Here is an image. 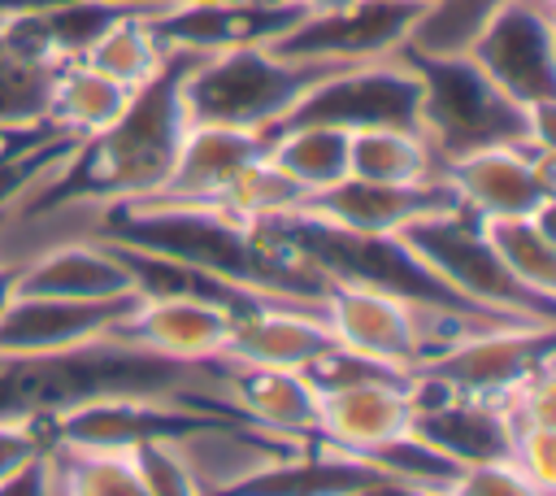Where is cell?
Wrapping results in <instances>:
<instances>
[{
	"label": "cell",
	"mask_w": 556,
	"mask_h": 496,
	"mask_svg": "<svg viewBox=\"0 0 556 496\" xmlns=\"http://www.w3.org/2000/svg\"><path fill=\"white\" fill-rule=\"evenodd\" d=\"M552 348H556V322H508L478 331L456 348L421 361L417 374H430L456 396L504 405L534 379L552 374Z\"/></svg>",
	"instance_id": "ba28073f"
},
{
	"label": "cell",
	"mask_w": 556,
	"mask_h": 496,
	"mask_svg": "<svg viewBox=\"0 0 556 496\" xmlns=\"http://www.w3.org/2000/svg\"><path fill=\"white\" fill-rule=\"evenodd\" d=\"M465 57L521 109L556 104V0H500Z\"/></svg>",
	"instance_id": "52a82bcc"
},
{
	"label": "cell",
	"mask_w": 556,
	"mask_h": 496,
	"mask_svg": "<svg viewBox=\"0 0 556 496\" xmlns=\"http://www.w3.org/2000/svg\"><path fill=\"white\" fill-rule=\"evenodd\" d=\"M113 396L178 400L239 418L226 396V357L178 361L117 335L56 352L0 357V418H56L65 409Z\"/></svg>",
	"instance_id": "6da1fadb"
},
{
	"label": "cell",
	"mask_w": 556,
	"mask_h": 496,
	"mask_svg": "<svg viewBox=\"0 0 556 496\" xmlns=\"http://www.w3.org/2000/svg\"><path fill=\"white\" fill-rule=\"evenodd\" d=\"M139 296L113 300H61V296H13L0 309V357H30L104 339Z\"/></svg>",
	"instance_id": "2e32d148"
},
{
	"label": "cell",
	"mask_w": 556,
	"mask_h": 496,
	"mask_svg": "<svg viewBox=\"0 0 556 496\" xmlns=\"http://www.w3.org/2000/svg\"><path fill=\"white\" fill-rule=\"evenodd\" d=\"M400 239L434 278H443L469 305L513 313V318H530V322H556V300H543V296L526 292L500 265L495 248L486 244L482 218H473L465 204L417 218L413 226L400 231Z\"/></svg>",
	"instance_id": "5b68a950"
},
{
	"label": "cell",
	"mask_w": 556,
	"mask_h": 496,
	"mask_svg": "<svg viewBox=\"0 0 556 496\" xmlns=\"http://www.w3.org/2000/svg\"><path fill=\"white\" fill-rule=\"evenodd\" d=\"M43 452H52V444L39 418H0V479L17 474Z\"/></svg>",
	"instance_id": "d6a6232c"
},
{
	"label": "cell",
	"mask_w": 556,
	"mask_h": 496,
	"mask_svg": "<svg viewBox=\"0 0 556 496\" xmlns=\"http://www.w3.org/2000/svg\"><path fill=\"white\" fill-rule=\"evenodd\" d=\"M13 296H61V300H113V296H139L126 265L113 257L104 239L74 235L56 239L43 252L26 257L17 265Z\"/></svg>",
	"instance_id": "d6986e66"
},
{
	"label": "cell",
	"mask_w": 556,
	"mask_h": 496,
	"mask_svg": "<svg viewBox=\"0 0 556 496\" xmlns=\"http://www.w3.org/2000/svg\"><path fill=\"white\" fill-rule=\"evenodd\" d=\"M334 61H295L274 48H230L213 57H195L182 78L187 122L239 126V131H274L308 87L330 78Z\"/></svg>",
	"instance_id": "277c9868"
},
{
	"label": "cell",
	"mask_w": 556,
	"mask_h": 496,
	"mask_svg": "<svg viewBox=\"0 0 556 496\" xmlns=\"http://www.w3.org/2000/svg\"><path fill=\"white\" fill-rule=\"evenodd\" d=\"M0 496H65V492H61L56 457L43 452V457H35L30 466H22L17 474L0 479Z\"/></svg>",
	"instance_id": "836d02e7"
},
{
	"label": "cell",
	"mask_w": 556,
	"mask_h": 496,
	"mask_svg": "<svg viewBox=\"0 0 556 496\" xmlns=\"http://www.w3.org/2000/svg\"><path fill=\"white\" fill-rule=\"evenodd\" d=\"M495 9H500V0H430L404 39V52L460 57Z\"/></svg>",
	"instance_id": "f1b7e54d"
},
{
	"label": "cell",
	"mask_w": 556,
	"mask_h": 496,
	"mask_svg": "<svg viewBox=\"0 0 556 496\" xmlns=\"http://www.w3.org/2000/svg\"><path fill=\"white\" fill-rule=\"evenodd\" d=\"M443 496H552V492L539 487L513 461H482V466L456 470V479L443 487Z\"/></svg>",
	"instance_id": "1f68e13d"
},
{
	"label": "cell",
	"mask_w": 556,
	"mask_h": 496,
	"mask_svg": "<svg viewBox=\"0 0 556 496\" xmlns=\"http://www.w3.org/2000/svg\"><path fill=\"white\" fill-rule=\"evenodd\" d=\"M304 200H308V191H304L300 183H291V178L269 161V152H265V157H256L252 165H243V170L230 178V187H226L213 204L226 209V213L239 218V222H274V218L295 213Z\"/></svg>",
	"instance_id": "83f0119b"
},
{
	"label": "cell",
	"mask_w": 556,
	"mask_h": 496,
	"mask_svg": "<svg viewBox=\"0 0 556 496\" xmlns=\"http://www.w3.org/2000/svg\"><path fill=\"white\" fill-rule=\"evenodd\" d=\"M165 44L152 35V26H148V13L143 9H130V13H122L96 44H91V52L83 57L91 70H100L104 78H113V83H122V87H143L161 65H165Z\"/></svg>",
	"instance_id": "4316f807"
},
{
	"label": "cell",
	"mask_w": 556,
	"mask_h": 496,
	"mask_svg": "<svg viewBox=\"0 0 556 496\" xmlns=\"http://www.w3.org/2000/svg\"><path fill=\"white\" fill-rule=\"evenodd\" d=\"M4 218H9V213H0V222H4Z\"/></svg>",
	"instance_id": "ab89813d"
},
{
	"label": "cell",
	"mask_w": 556,
	"mask_h": 496,
	"mask_svg": "<svg viewBox=\"0 0 556 496\" xmlns=\"http://www.w3.org/2000/svg\"><path fill=\"white\" fill-rule=\"evenodd\" d=\"M213 418V409H195V405H178V400H143V396H113V400H91L78 409H65L56 418H39L43 435L56 448L70 452H130L139 444H156V439H178ZM243 422V418H239Z\"/></svg>",
	"instance_id": "30bf717a"
},
{
	"label": "cell",
	"mask_w": 556,
	"mask_h": 496,
	"mask_svg": "<svg viewBox=\"0 0 556 496\" xmlns=\"http://www.w3.org/2000/svg\"><path fill=\"white\" fill-rule=\"evenodd\" d=\"M339 126V131H365V126H413L421 131V78L404 52L343 65L317 87L300 96V104L278 126ZM274 126V131H278Z\"/></svg>",
	"instance_id": "8992f818"
},
{
	"label": "cell",
	"mask_w": 556,
	"mask_h": 496,
	"mask_svg": "<svg viewBox=\"0 0 556 496\" xmlns=\"http://www.w3.org/2000/svg\"><path fill=\"white\" fill-rule=\"evenodd\" d=\"M300 13H334V9H348L356 0H291Z\"/></svg>",
	"instance_id": "8d00e7d4"
},
{
	"label": "cell",
	"mask_w": 556,
	"mask_h": 496,
	"mask_svg": "<svg viewBox=\"0 0 556 496\" xmlns=\"http://www.w3.org/2000/svg\"><path fill=\"white\" fill-rule=\"evenodd\" d=\"M413 383H361L317 396V439L330 448L361 457L369 448H382L413 426Z\"/></svg>",
	"instance_id": "44dd1931"
},
{
	"label": "cell",
	"mask_w": 556,
	"mask_h": 496,
	"mask_svg": "<svg viewBox=\"0 0 556 496\" xmlns=\"http://www.w3.org/2000/svg\"><path fill=\"white\" fill-rule=\"evenodd\" d=\"M52 135H61V131H52L48 122L0 126V161H4V157H17V152H26V148H35V144H43V139H52Z\"/></svg>",
	"instance_id": "e575fe53"
},
{
	"label": "cell",
	"mask_w": 556,
	"mask_h": 496,
	"mask_svg": "<svg viewBox=\"0 0 556 496\" xmlns=\"http://www.w3.org/2000/svg\"><path fill=\"white\" fill-rule=\"evenodd\" d=\"M330 344H334V335H330L317 300H269L230 322V339H226L222 357L252 361V365L304 370Z\"/></svg>",
	"instance_id": "ac0fdd59"
},
{
	"label": "cell",
	"mask_w": 556,
	"mask_h": 496,
	"mask_svg": "<svg viewBox=\"0 0 556 496\" xmlns=\"http://www.w3.org/2000/svg\"><path fill=\"white\" fill-rule=\"evenodd\" d=\"M226 396L243 422L287 435H317V392L304 383L300 370L226 357Z\"/></svg>",
	"instance_id": "7402d4cb"
},
{
	"label": "cell",
	"mask_w": 556,
	"mask_h": 496,
	"mask_svg": "<svg viewBox=\"0 0 556 496\" xmlns=\"http://www.w3.org/2000/svg\"><path fill=\"white\" fill-rule=\"evenodd\" d=\"M269 152L265 131H239V126H213V122H191L169 178L152 191L161 200H191V204H213L230 178L252 165L256 157Z\"/></svg>",
	"instance_id": "ffe728a7"
},
{
	"label": "cell",
	"mask_w": 556,
	"mask_h": 496,
	"mask_svg": "<svg viewBox=\"0 0 556 496\" xmlns=\"http://www.w3.org/2000/svg\"><path fill=\"white\" fill-rule=\"evenodd\" d=\"M61 492L65 496H148L130 452H70L56 448Z\"/></svg>",
	"instance_id": "f546056e"
},
{
	"label": "cell",
	"mask_w": 556,
	"mask_h": 496,
	"mask_svg": "<svg viewBox=\"0 0 556 496\" xmlns=\"http://www.w3.org/2000/svg\"><path fill=\"white\" fill-rule=\"evenodd\" d=\"M408 4H430V0H408Z\"/></svg>",
	"instance_id": "f35d334b"
},
{
	"label": "cell",
	"mask_w": 556,
	"mask_h": 496,
	"mask_svg": "<svg viewBox=\"0 0 556 496\" xmlns=\"http://www.w3.org/2000/svg\"><path fill=\"white\" fill-rule=\"evenodd\" d=\"M421 9L426 4H408V0H356L334 13H304L269 48L295 61H334V65L378 61L404 48Z\"/></svg>",
	"instance_id": "8fae6325"
},
{
	"label": "cell",
	"mask_w": 556,
	"mask_h": 496,
	"mask_svg": "<svg viewBox=\"0 0 556 496\" xmlns=\"http://www.w3.org/2000/svg\"><path fill=\"white\" fill-rule=\"evenodd\" d=\"M13 287H17V265L13 261H0V309L13 300Z\"/></svg>",
	"instance_id": "74e56055"
},
{
	"label": "cell",
	"mask_w": 556,
	"mask_h": 496,
	"mask_svg": "<svg viewBox=\"0 0 556 496\" xmlns=\"http://www.w3.org/2000/svg\"><path fill=\"white\" fill-rule=\"evenodd\" d=\"M52 74H56V70L26 61V57L0 35V126L43 122V104H48Z\"/></svg>",
	"instance_id": "4dcf8cb0"
},
{
	"label": "cell",
	"mask_w": 556,
	"mask_h": 496,
	"mask_svg": "<svg viewBox=\"0 0 556 496\" xmlns=\"http://www.w3.org/2000/svg\"><path fill=\"white\" fill-rule=\"evenodd\" d=\"M421 309L417 300L365 287V283H326L321 292V318L334 335V344L378 357L400 370L421 365Z\"/></svg>",
	"instance_id": "7c38bea8"
},
{
	"label": "cell",
	"mask_w": 556,
	"mask_h": 496,
	"mask_svg": "<svg viewBox=\"0 0 556 496\" xmlns=\"http://www.w3.org/2000/svg\"><path fill=\"white\" fill-rule=\"evenodd\" d=\"M304 13L287 4H243V0H217V4H182L165 13H148L152 35L165 44V52H230V48H269L282 39Z\"/></svg>",
	"instance_id": "5bb4252c"
},
{
	"label": "cell",
	"mask_w": 556,
	"mask_h": 496,
	"mask_svg": "<svg viewBox=\"0 0 556 496\" xmlns=\"http://www.w3.org/2000/svg\"><path fill=\"white\" fill-rule=\"evenodd\" d=\"M443 178L473 218H530L556 204L552 148L539 144H495L443 161Z\"/></svg>",
	"instance_id": "9c48e42d"
},
{
	"label": "cell",
	"mask_w": 556,
	"mask_h": 496,
	"mask_svg": "<svg viewBox=\"0 0 556 496\" xmlns=\"http://www.w3.org/2000/svg\"><path fill=\"white\" fill-rule=\"evenodd\" d=\"M404 52V48H400ZM421 78V135L430 148L452 161L495 144H539L552 148V109H521L508 100L465 52L460 57H421L404 52Z\"/></svg>",
	"instance_id": "3957f363"
},
{
	"label": "cell",
	"mask_w": 556,
	"mask_h": 496,
	"mask_svg": "<svg viewBox=\"0 0 556 496\" xmlns=\"http://www.w3.org/2000/svg\"><path fill=\"white\" fill-rule=\"evenodd\" d=\"M552 209H539L530 218H491L482 222L486 244L495 248L500 265L534 296L556 300V235H552Z\"/></svg>",
	"instance_id": "d4e9b609"
},
{
	"label": "cell",
	"mask_w": 556,
	"mask_h": 496,
	"mask_svg": "<svg viewBox=\"0 0 556 496\" xmlns=\"http://www.w3.org/2000/svg\"><path fill=\"white\" fill-rule=\"evenodd\" d=\"M195 52H169L165 65L130 91L126 109L96 135L78 139L74 152L13 209V213H48V209H104L122 200L152 196L178 157L187 135L182 78Z\"/></svg>",
	"instance_id": "7a4b0ae2"
},
{
	"label": "cell",
	"mask_w": 556,
	"mask_h": 496,
	"mask_svg": "<svg viewBox=\"0 0 556 496\" xmlns=\"http://www.w3.org/2000/svg\"><path fill=\"white\" fill-rule=\"evenodd\" d=\"M130 100V87L104 78L100 70H91L87 61H65L52 74L48 87V104H43V122L70 139H87L96 131H104Z\"/></svg>",
	"instance_id": "603a6c76"
},
{
	"label": "cell",
	"mask_w": 556,
	"mask_h": 496,
	"mask_svg": "<svg viewBox=\"0 0 556 496\" xmlns=\"http://www.w3.org/2000/svg\"><path fill=\"white\" fill-rule=\"evenodd\" d=\"M348 178L426 183V178H443V157L413 126H365L348 135Z\"/></svg>",
	"instance_id": "cb8c5ba5"
},
{
	"label": "cell",
	"mask_w": 556,
	"mask_h": 496,
	"mask_svg": "<svg viewBox=\"0 0 556 496\" xmlns=\"http://www.w3.org/2000/svg\"><path fill=\"white\" fill-rule=\"evenodd\" d=\"M143 13H165V9H182V4H217V0H117ZM243 4H287V0H243Z\"/></svg>",
	"instance_id": "d590c367"
},
{
	"label": "cell",
	"mask_w": 556,
	"mask_h": 496,
	"mask_svg": "<svg viewBox=\"0 0 556 496\" xmlns=\"http://www.w3.org/2000/svg\"><path fill=\"white\" fill-rule=\"evenodd\" d=\"M413 435L421 444H430L434 452H443L447 461L465 466H482V461H508L513 452V431L504 418V405L495 400H473V396H456L443 383H434L430 374L413 370Z\"/></svg>",
	"instance_id": "4fadbf2b"
},
{
	"label": "cell",
	"mask_w": 556,
	"mask_h": 496,
	"mask_svg": "<svg viewBox=\"0 0 556 496\" xmlns=\"http://www.w3.org/2000/svg\"><path fill=\"white\" fill-rule=\"evenodd\" d=\"M269 161L300 183L308 196L334 187L339 178H348V131L339 126H278L269 131Z\"/></svg>",
	"instance_id": "484cf974"
},
{
	"label": "cell",
	"mask_w": 556,
	"mask_h": 496,
	"mask_svg": "<svg viewBox=\"0 0 556 496\" xmlns=\"http://www.w3.org/2000/svg\"><path fill=\"white\" fill-rule=\"evenodd\" d=\"M230 313L208 305V300H191V296H139V305L109 331L126 344L152 348L161 357H178V361H213L226 352L230 339Z\"/></svg>",
	"instance_id": "e0dca14e"
},
{
	"label": "cell",
	"mask_w": 556,
	"mask_h": 496,
	"mask_svg": "<svg viewBox=\"0 0 556 496\" xmlns=\"http://www.w3.org/2000/svg\"><path fill=\"white\" fill-rule=\"evenodd\" d=\"M456 196L447 178L426 183H365V178H339L326 191H313L295 213H308L317 222L356 231V235H400L417 218H430L439 209H452Z\"/></svg>",
	"instance_id": "9a60e30c"
}]
</instances>
